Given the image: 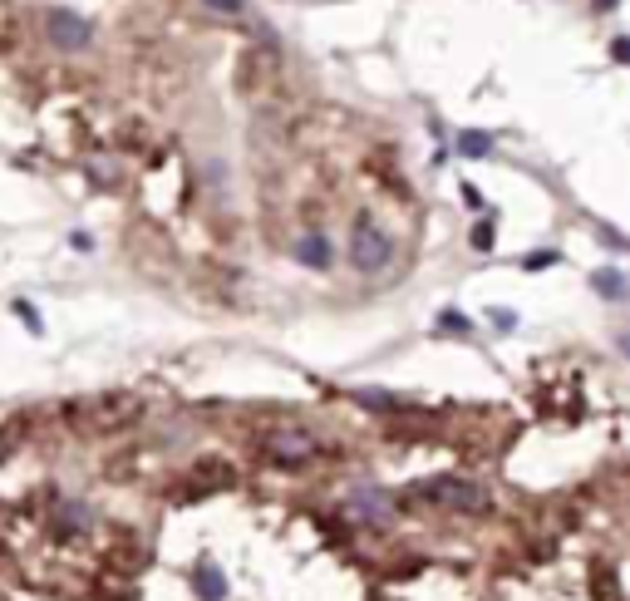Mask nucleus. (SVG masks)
Wrapping results in <instances>:
<instances>
[{
    "label": "nucleus",
    "mask_w": 630,
    "mask_h": 601,
    "mask_svg": "<svg viewBox=\"0 0 630 601\" xmlns=\"http://www.w3.org/2000/svg\"><path fill=\"white\" fill-rule=\"evenodd\" d=\"M390 261H394V237L374 223L370 213L355 217V227H350V267L364 271V277H374V271H384Z\"/></svg>",
    "instance_id": "obj_1"
},
{
    "label": "nucleus",
    "mask_w": 630,
    "mask_h": 601,
    "mask_svg": "<svg viewBox=\"0 0 630 601\" xmlns=\"http://www.w3.org/2000/svg\"><path fill=\"white\" fill-rule=\"evenodd\" d=\"M418 498L444 503V508H458V513H472V508L488 503V493H482L472 478H454V473H444V478H424V483H418Z\"/></svg>",
    "instance_id": "obj_2"
},
{
    "label": "nucleus",
    "mask_w": 630,
    "mask_h": 601,
    "mask_svg": "<svg viewBox=\"0 0 630 601\" xmlns=\"http://www.w3.org/2000/svg\"><path fill=\"white\" fill-rule=\"evenodd\" d=\"M266 453L276 463H286V469H296V463H310L315 453H320V439H315L310 429H276V434L266 439Z\"/></svg>",
    "instance_id": "obj_3"
},
{
    "label": "nucleus",
    "mask_w": 630,
    "mask_h": 601,
    "mask_svg": "<svg viewBox=\"0 0 630 601\" xmlns=\"http://www.w3.org/2000/svg\"><path fill=\"white\" fill-rule=\"evenodd\" d=\"M45 30H50V40H55L59 50H84L89 35H94V25L84 15H75V10H55V15L45 20Z\"/></svg>",
    "instance_id": "obj_4"
},
{
    "label": "nucleus",
    "mask_w": 630,
    "mask_h": 601,
    "mask_svg": "<svg viewBox=\"0 0 630 601\" xmlns=\"http://www.w3.org/2000/svg\"><path fill=\"white\" fill-rule=\"evenodd\" d=\"M394 503L384 488H374V483H360V488L350 493V518L355 523H390Z\"/></svg>",
    "instance_id": "obj_5"
},
{
    "label": "nucleus",
    "mask_w": 630,
    "mask_h": 601,
    "mask_svg": "<svg viewBox=\"0 0 630 601\" xmlns=\"http://www.w3.org/2000/svg\"><path fill=\"white\" fill-rule=\"evenodd\" d=\"M193 587H197V596H202V601H222L227 596V572L212 562V557H202V562L193 567Z\"/></svg>",
    "instance_id": "obj_6"
},
{
    "label": "nucleus",
    "mask_w": 630,
    "mask_h": 601,
    "mask_svg": "<svg viewBox=\"0 0 630 601\" xmlns=\"http://www.w3.org/2000/svg\"><path fill=\"white\" fill-rule=\"evenodd\" d=\"M296 261H301V267L325 271V267H330V241H325L320 232H306V237L296 241Z\"/></svg>",
    "instance_id": "obj_7"
},
{
    "label": "nucleus",
    "mask_w": 630,
    "mask_h": 601,
    "mask_svg": "<svg viewBox=\"0 0 630 601\" xmlns=\"http://www.w3.org/2000/svg\"><path fill=\"white\" fill-rule=\"evenodd\" d=\"M591 287L601 291L606 301H621V296H626V277H621L616 267H601V271H591Z\"/></svg>",
    "instance_id": "obj_8"
},
{
    "label": "nucleus",
    "mask_w": 630,
    "mask_h": 601,
    "mask_svg": "<svg viewBox=\"0 0 630 601\" xmlns=\"http://www.w3.org/2000/svg\"><path fill=\"white\" fill-rule=\"evenodd\" d=\"M94 518H89V508L84 503H59V518H55V527L59 533H84Z\"/></svg>",
    "instance_id": "obj_9"
},
{
    "label": "nucleus",
    "mask_w": 630,
    "mask_h": 601,
    "mask_svg": "<svg viewBox=\"0 0 630 601\" xmlns=\"http://www.w3.org/2000/svg\"><path fill=\"white\" fill-rule=\"evenodd\" d=\"M355 405H364V409H380V414H390V409H399V399L390 395V389H355Z\"/></svg>",
    "instance_id": "obj_10"
},
{
    "label": "nucleus",
    "mask_w": 630,
    "mask_h": 601,
    "mask_svg": "<svg viewBox=\"0 0 630 601\" xmlns=\"http://www.w3.org/2000/svg\"><path fill=\"white\" fill-rule=\"evenodd\" d=\"M488 149H492V133H478V129L458 133V153H464V158H482Z\"/></svg>",
    "instance_id": "obj_11"
},
{
    "label": "nucleus",
    "mask_w": 630,
    "mask_h": 601,
    "mask_svg": "<svg viewBox=\"0 0 630 601\" xmlns=\"http://www.w3.org/2000/svg\"><path fill=\"white\" fill-rule=\"evenodd\" d=\"M438 331H444V335H468L472 321H468V315H458V311H444V315H438Z\"/></svg>",
    "instance_id": "obj_12"
},
{
    "label": "nucleus",
    "mask_w": 630,
    "mask_h": 601,
    "mask_svg": "<svg viewBox=\"0 0 630 601\" xmlns=\"http://www.w3.org/2000/svg\"><path fill=\"white\" fill-rule=\"evenodd\" d=\"M488 321L498 325V331H518V311H508V305H492Z\"/></svg>",
    "instance_id": "obj_13"
},
{
    "label": "nucleus",
    "mask_w": 630,
    "mask_h": 601,
    "mask_svg": "<svg viewBox=\"0 0 630 601\" xmlns=\"http://www.w3.org/2000/svg\"><path fill=\"white\" fill-rule=\"evenodd\" d=\"M207 10H222V15H247V0H202Z\"/></svg>",
    "instance_id": "obj_14"
},
{
    "label": "nucleus",
    "mask_w": 630,
    "mask_h": 601,
    "mask_svg": "<svg viewBox=\"0 0 630 601\" xmlns=\"http://www.w3.org/2000/svg\"><path fill=\"white\" fill-rule=\"evenodd\" d=\"M472 247H478V251H492V223H478V227H472Z\"/></svg>",
    "instance_id": "obj_15"
},
{
    "label": "nucleus",
    "mask_w": 630,
    "mask_h": 601,
    "mask_svg": "<svg viewBox=\"0 0 630 601\" xmlns=\"http://www.w3.org/2000/svg\"><path fill=\"white\" fill-rule=\"evenodd\" d=\"M15 315L30 325V331H45V325H40V315H35V305H30V301H15Z\"/></svg>",
    "instance_id": "obj_16"
},
{
    "label": "nucleus",
    "mask_w": 630,
    "mask_h": 601,
    "mask_svg": "<svg viewBox=\"0 0 630 601\" xmlns=\"http://www.w3.org/2000/svg\"><path fill=\"white\" fill-rule=\"evenodd\" d=\"M542 267H556V251H537V257H527V271H542Z\"/></svg>",
    "instance_id": "obj_17"
},
{
    "label": "nucleus",
    "mask_w": 630,
    "mask_h": 601,
    "mask_svg": "<svg viewBox=\"0 0 630 601\" xmlns=\"http://www.w3.org/2000/svg\"><path fill=\"white\" fill-rule=\"evenodd\" d=\"M69 247H75V251H89L94 237H89V232H75V237H69Z\"/></svg>",
    "instance_id": "obj_18"
},
{
    "label": "nucleus",
    "mask_w": 630,
    "mask_h": 601,
    "mask_svg": "<svg viewBox=\"0 0 630 601\" xmlns=\"http://www.w3.org/2000/svg\"><path fill=\"white\" fill-rule=\"evenodd\" d=\"M464 203H468V207H482V193H478L472 183H464Z\"/></svg>",
    "instance_id": "obj_19"
},
{
    "label": "nucleus",
    "mask_w": 630,
    "mask_h": 601,
    "mask_svg": "<svg viewBox=\"0 0 630 601\" xmlns=\"http://www.w3.org/2000/svg\"><path fill=\"white\" fill-rule=\"evenodd\" d=\"M596 5H601V10H606V5H616V0H596Z\"/></svg>",
    "instance_id": "obj_20"
}]
</instances>
